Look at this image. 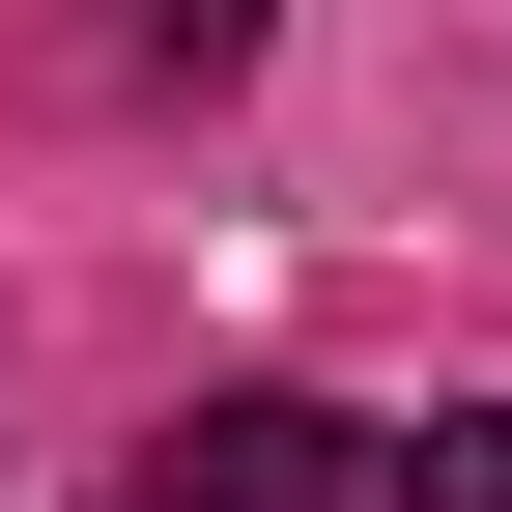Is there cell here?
I'll list each match as a JSON object with an SVG mask.
<instances>
[{
  "instance_id": "cell-3",
  "label": "cell",
  "mask_w": 512,
  "mask_h": 512,
  "mask_svg": "<svg viewBox=\"0 0 512 512\" xmlns=\"http://www.w3.org/2000/svg\"><path fill=\"white\" fill-rule=\"evenodd\" d=\"M114 57H200V86H228V57H256V0H114Z\"/></svg>"
},
{
  "instance_id": "cell-2",
  "label": "cell",
  "mask_w": 512,
  "mask_h": 512,
  "mask_svg": "<svg viewBox=\"0 0 512 512\" xmlns=\"http://www.w3.org/2000/svg\"><path fill=\"white\" fill-rule=\"evenodd\" d=\"M370 512H512V427H427V456L370 484Z\"/></svg>"
},
{
  "instance_id": "cell-1",
  "label": "cell",
  "mask_w": 512,
  "mask_h": 512,
  "mask_svg": "<svg viewBox=\"0 0 512 512\" xmlns=\"http://www.w3.org/2000/svg\"><path fill=\"white\" fill-rule=\"evenodd\" d=\"M114 512H370V427H313V399H228V427H171Z\"/></svg>"
}]
</instances>
